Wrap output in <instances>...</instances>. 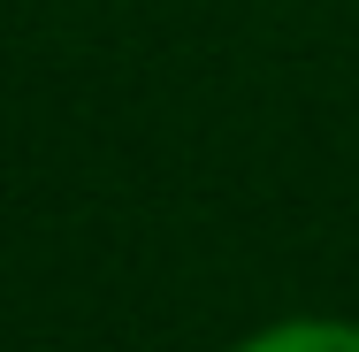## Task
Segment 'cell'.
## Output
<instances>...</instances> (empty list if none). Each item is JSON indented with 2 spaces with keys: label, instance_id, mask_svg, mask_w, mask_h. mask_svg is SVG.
<instances>
[{
  "label": "cell",
  "instance_id": "cell-1",
  "mask_svg": "<svg viewBox=\"0 0 359 352\" xmlns=\"http://www.w3.org/2000/svg\"><path fill=\"white\" fill-rule=\"evenodd\" d=\"M237 352H359L352 322H276L260 337H245Z\"/></svg>",
  "mask_w": 359,
  "mask_h": 352
}]
</instances>
